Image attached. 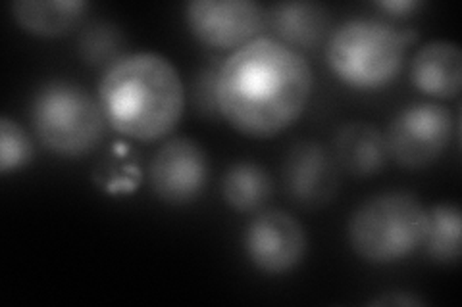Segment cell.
I'll list each match as a JSON object with an SVG mask.
<instances>
[{
  "label": "cell",
  "instance_id": "cell-1",
  "mask_svg": "<svg viewBox=\"0 0 462 307\" xmlns=\"http://www.w3.org/2000/svg\"><path fill=\"white\" fill-rule=\"evenodd\" d=\"M312 69L299 50L273 37H256L231 52L216 76V104L239 133L268 139L305 112Z\"/></svg>",
  "mask_w": 462,
  "mask_h": 307
},
{
  "label": "cell",
  "instance_id": "cell-2",
  "mask_svg": "<svg viewBox=\"0 0 462 307\" xmlns=\"http://www.w3.org/2000/svg\"><path fill=\"white\" fill-rule=\"evenodd\" d=\"M106 123L124 137L154 142L170 135L181 120L185 91L168 58L137 52L112 64L98 86Z\"/></svg>",
  "mask_w": 462,
  "mask_h": 307
},
{
  "label": "cell",
  "instance_id": "cell-3",
  "mask_svg": "<svg viewBox=\"0 0 462 307\" xmlns=\"http://www.w3.org/2000/svg\"><path fill=\"white\" fill-rule=\"evenodd\" d=\"M430 215L409 193L392 190L365 200L353 212L346 235L353 250L370 263H393L424 246Z\"/></svg>",
  "mask_w": 462,
  "mask_h": 307
},
{
  "label": "cell",
  "instance_id": "cell-4",
  "mask_svg": "<svg viewBox=\"0 0 462 307\" xmlns=\"http://www.w3.org/2000/svg\"><path fill=\"white\" fill-rule=\"evenodd\" d=\"M407 49L401 29L382 20L356 18L331 32L328 64L345 85L380 89L399 76Z\"/></svg>",
  "mask_w": 462,
  "mask_h": 307
},
{
  "label": "cell",
  "instance_id": "cell-5",
  "mask_svg": "<svg viewBox=\"0 0 462 307\" xmlns=\"http://www.w3.org/2000/svg\"><path fill=\"white\" fill-rule=\"evenodd\" d=\"M32 120L41 142L64 158H79L95 150L106 129L100 102L81 85L66 79L41 86L33 98Z\"/></svg>",
  "mask_w": 462,
  "mask_h": 307
},
{
  "label": "cell",
  "instance_id": "cell-6",
  "mask_svg": "<svg viewBox=\"0 0 462 307\" xmlns=\"http://www.w3.org/2000/svg\"><path fill=\"white\" fill-rule=\"evenodd\" d=\"M455 127L449 108L433 102L411 104L389 123L385 135L389 158L407 169L428 167L449 146Z\"/></svg>",
  "mask_w": 462,
  "mask_h": 307
},
{
  "label": "cell",
  "instance_id": "cell-7",
  "mask_svg": "<svg viewBox=\"0 0 462 307\" xmlns=\"http://www.w3.org/2000/svg\"><path fill=\"white\" fill-rule=\"evenodd\" d=\"M185 20L207 47L237 50L263 32L266 14L253 0H193L185 8Z\"/></svg>",
  "mask_w": 462,
  "mask_h": 307
},
{
  "label": "cell",
  "instance_id": "cell-8",
  "mask_svg": "<svg viewBox=\"0 0 462 307\" xmlns=\"http://www.w3.org/2000/svg\"><path fill=\"white\" fill-rule=\"evenodd\" d=\"M307 246L305 227L283 210L260 212L245 232L249 259L266 275H283L295 269L305 257Z\"/></svg>",
  "mask_w": 462,
  "mask_h": 307
},
{
  "label": "cell",
  "instance_id": "cell-9",
  "mask_svg": "<svg viewBox=\"0 0 462 307\" xmlns=\"http://www.w3.org/2000/svg\"><path fill=\"white\" fill-rule=\"evenodd\" d=\"M208 158L193 139L176 137L154 154L149 177L154 194L171 206L197 200L208 183Z\"/></svg>",
  "mask_w": 462,
  "mask_h": 307
},
{
  "label": "cell",
  "instance_id": "cell-10",
  "mask_svg": "<svg viewBox=\"0 0 462 307\" xmlns=\"http://www.w3.org/2000/svg\"><path fill=\"white\" fill-rule=\"evenodd\" d=\"M285 194L300 208H324L339 193V164L329 149L316 140L297 142L283 159Z\"/></svg>",
  "mask_w": 462,
  "mask_h": 307
},
{
  "label": "cell",
  "instance_id": "cell-11",
  "mask_svg": "<svg viewBox=\"0 0 462 307\" xmlns=\"http://www.w3.org/2000/svg\"><path fill=\"white\" fill-rule=\"evenodd\" d=\"M268 25L283 45L291 49H316L334 32V16L320 5L307 3H280L266 14Z\"/></svg>",
  "mask_w": 462,
  "mask_h": 307
},
{
  "label": "cell",
  "instance_id": "cell-12",
  "mask_svg": "<svg viewBox=\"0 0 462 307\" xmlns=\"http://www.w3.org/2000/svg\"><path fill=\"white\" fill-rule=\"evenodd\" d=\"M411 79L428 96L457 98L462 83V52L453 41H433L412 58Z\"/></svg>",
  "mask_w": 462,
  "mask_h": 307
},
{
  "label": "cell",
  "instance_id": "cell-13",
  "mask_svg": "<svg viewBox=\"0 0 462 307\" xmlns=\"http://www.w3.org/2000/svg\"><path fill=\"white\" fill-rule=\"evenodd\" d=\"M334 156L345 171L356 177H372L389 162L385 135L368 122L345 123L336 133Z\"/></svg>",
  "mask_w": 462,
  "mask_h": 307
},
{
  "label": "cell",
  "instance_id": "cell-14",
  "mask_svg": "<svg viewBox=\"0 0 462 307\" xmlns=\"http://www.w3.org/2000/svg\"><path fill=\"white\" fill-rule=\"evenodd\" d=\"M14 20L27 33L37 37H60L74 29L87 10L83 0H16Z\"/></svg>",
  "mask_w": 462,
  "mask_h": 307
},
{
  "label": "cell",
  "instance_id": "cell-15",
  "mask_svg": "<svg viewBox=\"0 0 462 307\" xmlns=\"http://www.w3.org/2000/svg\"><path fill=\"white\" fill-rule=\"evenodd\" d=\"M273 194V181L264 166L237 162L222 177V196L229 208L241 213L263 210Z\"/></svg>",
  "mask_w": 462,
  "mask_h": 307
},
{
  "label": "cell",
  "instance_id": "cell-16",
  "mask_svg": "<svg viewBox=\"0 0 462 307\" xmlns=\"http://www.w3.org/2000/svg\"><path fill=\"white\" fill-rule=\"evenodd\" d=\"M430 223L424 240L426 254L438 263H455L460 257V210L455 203H436L428 210Z\"/></svg>",
  "mask_w": 462,
  "mask_h": 307
},
{
  "label": "cell",
  "instance_id": "cell-17",
  "mask_svg": "<svg viewBox=\"0 0 462 307\" xmlns=\"http://www.w3.org/2000/svg\"><path fill=\"white\" fill-rule=\"evenodd\" d=\"M125 39L114 23L97 22L85 29L79 39V54L87 64L105 66L120 60Z\"/></svg>",
  "mask_w": 462,
  "mask_h": 307
},
{
  "label": "cell",
  "instance_id": "cell-18",
  "mask_svg": "<svg viewBox=\"0 0 462 307\" xmlns=\"http://www.w3.org/2000/svg\"><path fill=\"white\" fill-rule=\"evenodd\" d=\"M33 144L27 131L10 118L0 120V171L10 173L32 162Z\"/></svg>",
  "mask_w": 462,
  "mask_h": 307
},
{
  "label": "cell",
  "instance_id": "cell-19",
  "mask_svg": "<svg viewBox=\"0 0 462 307\" xmlns=\"http://www.w3.org/2000/svg\"><path fill=\"white\" fill-rule=\"evenodd\" d=\"M216 76L218 71H202L197 81V104L199 110H216L218 112V104H216Z\"/></svg>",
  "mask_w": 462,
  "mask_h": 307
},
{
  "label": "cell",
  "instance_id": "cell-20",
  "mask_svg": "<svg viewBox=\"0 0 462 307\" xmlns=\"http://www.w3.org/2000/svg\"><path fill=\"white\" fill-rule=\"evenodd\" d=\"M375 6L392 14V16H407V14L420 8L422 3H418V0H383V3H378Z\"/></svg>",
  "mask_w": 462,
  "mask_h": 307
},
{
  "label": "cell",
  "instance_id": "cell-21",
  "mask_svg": "<svg viewBox=\"0 0 462 307\" xmlns=\"http://www.w3.org/2000/svg\"><path fill=\"white\" fill-rule=\"evenodd\" d=\"M370 305H424V300L407 294V292H389V294H383L380 298H375L370 302Z\"/></svg>",
  "mask_w": 462,
  "mask_h": 307
}]
</instances>
